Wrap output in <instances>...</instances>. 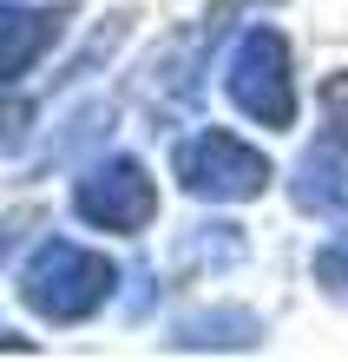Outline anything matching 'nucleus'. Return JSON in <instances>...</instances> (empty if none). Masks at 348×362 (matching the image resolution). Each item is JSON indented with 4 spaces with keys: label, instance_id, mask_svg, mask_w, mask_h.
Wrapping results in <instances>:
<instances>
[{
    "label": "nucleus",
    "instance_id": "1",
    "mask_svg": "<svg viewBox=\"0 0 348 362\" xmlns=\"http://www.w3.org/2000/svg\"><path fill=\"white\" fill-rule=\"evenodd\" d=\"M112 290H119V264L73 238L33 244L27 270H20V303L33 316H47V323H85L92 310H105Z\"/></svg>",
    "mask_w": 348,
    "mask_h": 362
},
{
    "label": "nucleus",
    "instance_id": "2",
    "mask_svg": "<svg viewBox=\"0 0 348 362\" xmlns=\"http://www.w3.org/2000/svg\"><path fill=\"white\" fill-rule=\"evenodd\" d=\"M224 93L256 125H296V79H289V40L276 27H244L224 59Z\"/></svg>",
    "mask_w": 348,
    "mask_h": 362
},
{
    "label": "nucleus",
    "instance_id": "3",
    "mask_svg": "<svg viewBox=\"0 0 348 362\" xmlns=\"http://www.w3.org/2000/svg\"><path fill=\"white\" fill-rule=\"evenodd\" d=\"M171 172H178V185L191 191V198L204 204H244V198H263L270 185V158L256 152V145H244L236 132H198L184 139L178 152H171Z\"/></svg>",
    "mask_w": 348,
    "mask_h": 362
},
{
    "label": "nucleus",
    "instance_id": "4",
    "mask_svg": "<svg viewBox=\"0 0 348 362\" xmlns=\"http://www.w3.org/2000/svg\"><path fill=\"white\" fill-rule=\"evenodd\" d=\"M73 211L85 224H99V230H145L151 218H158V185H151V172L138 158H99V165H85V178L73 191Z\"/></svg>",
    "mask_w": 348,
    "mask_h": 362
},
{
    "label": "nucleus",
    "instance_id": "5",
    "mask_svg": "<svg viewBox=\"0 0 348 362\" xmlns=\"http://www.w3.org/2000/svg\"><path fill=\"white\" fill-rule=\"evenodd\" d=\"M289 198L316 218H348V139L342 132H322L316 145H302L289 172Z\"/></svg>",
    "mask_w": 348,
    "mask_h": 362
},
{
    "label": "nucleus",
    "instance_id": "6",
    "mask_svg": "<svg viewBox=\"0 0 348 362\" xmlns=\"http://www.w3.org/2000/svg\"><path fill=\"white\" fill-rule=\"evenodd\" d=\"M59 40V13L53 7H27V0H0V86L27 79Z\"/></svg>",
    "mask_w": 348,
    "mask_h": 362
},
{
    "label": "nucleus",
    "instance_id": "7",
    "mask_svg": "<svg viewBox=\"0 0 348 362\" xmlns=\"http://www.w3.org/2000/svg\"><path fill=\"white\" fill-rule=\"evenodd\" d=\"M256 336H263V323L250 310H204V316H184L171 343L178 349H250Z\"/></svg>",
    "mask_w": 348,
    "mask_h": 362
},
{
    "label": "nucleus",
    "instance_id": "8",
    "mask_svg": "<svg viewBox=\"0 0 348 362\" xmlns=\"http://www.w3.org/2000/svg\"><path fill=\"white\" fill-rule=\"evenodd\" d=\"M316 284L329 290L335 303H348V230H342V238H329V244L316 250Z\"/></svg>",
    "mask_w": 348,
    "mask_h": 362
},
{
    "label": "nucleus",
    "instance_id": "9",
    "mask_svg": "<svg viewBox=\"0 0 348 362\" xmlns=\"http://www.w3.org/2000/svg\"><path fill=\"white\" fill-rule=\"evenodd\" d=\"M33 132V99H0V158L20 152Z\"/></svg>",
    "mask_w": 348,
    "mask_h": 362
},
{
    "label": "nucleus",
    "instance_id": "10",
    "mask_svg": "<svg viewBox=\"0 0 348 362\" xmlns=\"http://www.w3.org/2000/svg\"><path fill=\"white\" fill-rule=\"evenodd\" d=\"M322 119H329V132L348 139V73H329V79H322Z\"/></svg>",
    "mask_w": 348,
    "mask_h": 362
},
{
    "label": "nucleus",
    "instance_id": "11",
    "mask_svg": "<svg viewBox=\"0 0 348 362\" xmlns=\"http://www.w3.org/2000/svg\"><path fill=\"white\" fill-rule=\"evenodd\" d=\"M0 257H7V224H0Z\"/></svg>",
    "mask_w": 348,
    "mask_h": 362
}]
</instances>
